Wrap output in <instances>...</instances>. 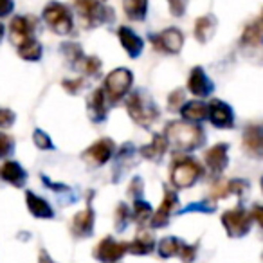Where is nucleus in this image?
Segmentation results:
<instances>
[{"mask_svg": "<svg viewBox=\"0 0 263 263\" xmlns=\"http://www.w3.org/2000/svg\"><path fill=\"white\" fill-rule=\"evenodd\" d=\"M164 139L168 144L180 152H193L202 146L205 136L200 126H195L186 121H173L166 126Z\"/></svg>", "mask_w": 263, "mask_h": 263, "instance_id": "1", "label": "nucleus"}, {"mask_svg": "<svg viewBox=\"0 0 263 263\" xmlns=\"http://www.w3.org/2000/svg\"><path fill=\"white\" fill-rule=\"evenodd\" d=\"M126 110L130 114L132 121L144 128L152 126L159 114L155 103L152 101V98L144 90H137L134 94H130V98L126 101Z\"/></svg>", "mask_w": 263, "mask_h": 263, "instance_id": "2", "label": "nucleus"}, {"mask_svg": "<svg viewBox=\"0 0 263 263\" xmlns=\"http://www.w3.org/2000/svg\"><path fill=\"white\" fill-rule=\"evenodd\" d=\"M132 83H134V74L128 69L121 67V69H116L106 76L105 80V87H103V94H105V99H108L110 103H117L128 94Z\"/></svg>", "mask_w": 263, "mask_h": 263, "instance_id": "3", "label": "nucleus"}, {"mask_svg": "<svg viewBox=\"0 0 263 263\" xmlns=\"http://www.w3.org/2000/svg\"><path fill=\"white\" fill-rule=\"evenodd\" d=\"M175 161L172 164V182L177 187H190L202 175V168L197 161L184 155H175Z\"/></svg>", "mask_w": 263, "mask_h": 263, "instance_id": "4", "label": "nucleus"}, {"mask_svg": "<svg viewBox=\"0 0 263 263\" xmlns=\"http://www.w3.org/2000/svg\"><path fill=\"white\" fill-rule=\"evenodd\" d=\"M44 20L54 33L69 34L72 31V15L60 2H49L44 8Z\"/></svg>", "mask_w": 263, "mask_h": 263, "instance_id": "5", "label": "nucleus"}, {"mask_svg": "<svg viewBox=\"0 0 263 263\" xmlns=\"http://www.w3.org/2000/svg\"><path fill=\"white\" fill-rule=\"evenodd\" d=\"M222 223L231 238H240L249 233L252 223V215L243 208L229 209L222 215Z\"/></svg>", "mask_w": 263, "mask_h": 263, "instance_id": "6", "label": "nucleus"}, {"mask_svg": "<svg viewBox=\"0 0 263 263\" xmlns=\"http://www.w3.org/2000/svg\"><path fill=\"white\" fill-rule=\"evenodd\" d=\"M76 8L88 26H98L114 18L112 9L105 8L99 0H76Z\"/></svg>", "mask_w": 263, "mask_h": 263, "instance_id": "7", "label": "nucleus"}, {"mask_svg": "<svg viewBox=\"0 0 263 263\" xmlns=\"http://www.w3.org/2000/svg\"><path fill=\"white\" fill-rule=\"evenodd\" d=\"M152 44L157 51L166 52V54H177L180 52L184 45V36L179 29L175 27H168V29L161 31L159 34L152 36Z\"/></svg>", "mask_w": 263, "mask_h": 263, "instance_id": "8", "label": "nucleus"}, {"mask_svg": "<svg viewBox=\"0 0 263 263\" xmlns=\"http://www.w3.org/2000/svg\"><path fill=\"white\" fill-rule=\"evenodd\" d=\"M128 251V243L124 241H116L114 238H105L99 241L96 247L94 256L103 263H116L123 258V254Z\"/></svg>", "mask_w": 263, "mask_h": 263, "instance_id": "9", "label": "nucleus"}, {"mask_svg": "<svg viewBox=\"0 0 263 263\" xmlns=\"http://www.w3.org/2000/svg\"><path fill=\"white\" fill-rule=\"evenodd\" d=\"M36 29V20L33 16H15L9 24V34H11V42L18 47L24 42L31 40L33 33Z\"/></svg>", "mask_w": 263, "mask_h": 263, "instance_id": "10", "label": "nucleus"}, {"mask_svg": "<svg viewBox=\"0 0 263 263\" xmlns=\"http://www.w3.org/2000/svg\"><path fill=\"white\" fill-rule=\"evenodd\" d=\"M208 117L216 128H233L234 124V116H233V108H231L227 103L220 101V99H213L208 105Z\"/></svg>", "mask_w": 263, "mask_h": 263, "instance_id": "11", "label": "nucleus"}, {"mask_svg": "<svg viewBox=\"0 0 263 263\" xmlns=\"http://www.w3.org/2000/svg\"><path fill=\"white\" fill-rule=\"evenodd\" d=\"M114 154V143L112 139H99L90 148L83 152V159L94 166H101L112 157Z\"/></svg>", "mask_w": 263, "mask_h": 263, "instance_id": "12", "label": "nucleus"}, {"mask_svg": "<svg viewBox=\"0 0 263 263\" xmlns=\"http://www.w3.org/2000/svg\"><path fill=\"white\" fill-rule=\"evenodd\" d=\"M241 143H243V150L249 155H252L254 159H259L263 154V132L258 124H251V126L245 128L243 137H241Z\"/></svg>", "mask_w": 263, "mask_h": 263, "instance_id": "13", "label": "nucleus"}, {"mask_svg": "<svg viewBox=\"0 0 263 263\" xmlns=\"http://www.w3.org/2000/svg\"><path fill=\"white\" fill-rule=\"evenodd\" d=\"M187 88L193 96L197 98H205L213 92V83L205 72L202 70V67H193L190 72V78H187Z\"/></svg>", "mask_w": 263, "mask_h": 263, "instance_id": "14", "label": "nucleus"}, {"mask_svg": "<svg viewBox=\"0 0 263 263\" xmlns=\"http://www.w3.org/2000/svg\"><path fill=\"white\" fill-rule=\"evenodd\" d=\"M227 150H229V146H227L226 143H220V144L211 146L205 152V155H204L205 164H208V168L211 170L213 173H222L223 170L227 168V162H229Z\"/></svg>", "mask_w": 263, "mask_h": 263, "instance_id": "15", "label": "nucleus"}, {"mask_svg": "<svg viewBox=\"0 0 263 263\" xmlns=\"http://www.w3.org/2000/svg\"><path fill=\"white\" fill-rule=\"evenodd\" d=\"M177 205H179V197H177V193L172 190H166L164 200H162L161 208H159V211L152 216V226L154 227L166 226L170 216H172V213L177 209Z\"/></svg>", "mask_w": 263, "mask_h": 263, "instance_id": "16", "label": "nucleus"}, {"mask_svg": "<svg viewBox=\"0 0 263 263\" xmlns=\"http://www.w3.org/2000/svg\"><path fill=\"white\" fill-rule=\"evenodd\" d=\"M117 36H119V42H121V45H123V49L130 54V58H137V56L143 52L144 42L132 29H128V27H124V26L119 27V29H117Z\"/></svg>", "mask_w": 263, "mask_h": 263, "instance_id": "17", "label": "nucleus"}, {"mask_svg": "<svg viewBox=\"0 0 263 263\" xmlns=\"http://www.w3.org/2000/svg\"><path fill=\"white\" fill-rule=\"evenodd\" d=\"M0 179L13 184L15 187H22L27 180V173L24 172V168L18 164V162L8 161L0 166Z\"/></svg>", "mask_w": 263, "mask_h": 263, "instance_id": "18", "label": "nucleus"}, {"mask_svg": "<svg viewBox=\"0 0 263 263\" xmlns=\"http://www.w3.org/2000/svg\"><path fill=\"white\" fill-rule=\"evenodd\" d=\"M92 227H94V211H92V208L88 205L87 209L80 211L72 218V233L76 234V236L83 238L92 233Z\"/></svg>", "mask_w": 263, "mask_h": 263, "instance_id": "19", "label": "nucleus"}, {"mask_svg": "<svg viewBox=\"0 0 263 263\" xmlns=\"http://www.w3.org/2000/svg\"><path fill=\"white\" fill-rule=\"evenodd\" d=\"M88 116L94 123H101L106 117V105H105V94L103 88L92 92V96L88 98Z\"/></svg>", "mask_w": 263, "mask_h": 263, "instance_id": "20", "label": "nucleus"}, {"mask_svg": "<svg viewBox=\"0 0 263 263\" xmlns=\"http://www.w3.org/2000/svg\"><path fill=\"white\" fill-rule=\"evenodd\" d=\"M26 202H27V208H29L31 215L36 216V218H52V208L44 200L42 197L34 195L33 191H27L26 193Z\"/></svg>", "mask_w": 263, "mask_h": 263, "instance_id": "21", "label": "nucleus"}, {"mask_svg": "<svg viewBox=\"0 0 263 263\" xmlns=\"http://www.w3.org/2000/svg\"><path fill=\"white\" fill-rule=\"evenodd\" d=\"M180 114L186 121L191 123H200L208 117V105L202 101H187L180 106Z\"/></svg>", "mask_w": 263, "mask_h": 263, "instance_id": "22", "label": "nucleus"}, {"mask_svg": "<svg viewBox=\"0 0 263 263\" xmlns=\"http://www.w3.org/2000/svg\"><path fill=\"white\" fill-rule=\"evenodd\" d=\"M123 9L130 20L141 22V20L146 18L148 0H123Z\"/></svg>", "mask_w": 263, "mask_h": 263, "instance_id": "23", "label": "nucleus"}, {"mask_svg": "<svg viewBox=\"0 0 263 263\" xmlns=\"http://www.w3.org/2000/svg\"><path fill=\"white\" fill-rule=\"evenodd\" d=\"M166 150H168V143H166L164 136H154V141L148 146L141 148V154L148 161H159Z\"/></svg>", "mask_w": 263, "mask_h": 263, "instance_id": "24", "label": "nucleus"}, {"mask_svg": "<svg viewBox=\"0 0 263 263\" xmlns=\"http://www.w3.org/2000/svg\"><path fill=\"white\" fill-rule=\"evenodd\" d=\"M154 236L148 231H139L137 238L132 243H128V251L134 252V254H148L154 249Z\"/></svg>", "mask_w": 263, "mask_h": 263, "instance_id": "25", "label": "nucleus"}, {"mask_svg": "<svg viewBox=\"0 0 263 263\" xmlns=\"http://www.w3.org/2000/svg\"><path fill=\"white\" fill-rule=\"evenodd\" d=\"M215 27H216V22L213 16H200V18L195 22V36L200 44H205L209 38L213 36L215 33Z\"/></svg>", "mask_w": 263, "mask_h": 263, "instance_id": "26", "label": "nucleus"}, {"mask_svg": "<svg viewBox=\"0 0 263 263\" xmlns=\"http://www.w3.org/2000/svg\"><path fill=\"white\" fill-rule=\"evenodd\" d=\"M241 44L249 45V47H258L261 44V18H256L254 22L245 27L243 34H241Z\"/></svg>", "mask_w": 263, "mask_h": 263, "instance_id": "27", "label": "nucleus"}, {"mask_svg": "<svg viewBox=\"0 0 263 263\" xmlns=\"http://www.w3.org/2000/svg\"><path fill=\"white\" fill-rule=\"evenodd\" d=\"M18 56L27 62H38L42 58V45L36 38L24 42L22 45H18Z\"/></svg>", "mask_w": 263, "mask_h": 263, "instance_id": "28", "label": "nucleus"}, {"mask_svg": "<svg viewBox=\"0 0 263 263\" xmlns=\"http://www.w3.org/2000/svg\"><path fill=\"white\" fill-rule=\"evenodd\" d=\"M180 247H182V241L173 236H168V238H164V240H161V243H159V254H161L162 258H172V256L179 254Z\"/></svg>", "mask_w": 263, "mask_h": 263, "instance_id": "29", "label": "nucleus"}, {"mask_svg": "<svg viewBox=\"0 0 263 263\" xmlns=\"http://www.w3.org/2000/svg\"><path fill=\"white\" fill-rule=\"evenodd\" d=\"M152 216V208L150 204L143 200H136L134 202V211H132V218L136 220L137 223H144L148 218Z\"/></svg>", "mask_w": 263, "mask_h": 263, "instance_id": "30", "label": "nucleus"}, {"mask_svg": "<svg viewBox=\"0 0 263 263\" xmlns=\"http://www.w3.org/2000/svg\"><path fill=\"white\" fill-rule=\"evenodd\" d=\"M33 141L40 150H52V143H51V137L45 134L44 130H34L33 134Z\"/></svg>", "mask_w": 263, "mask_h": 263, "instance_id": "31", "label": "nucleus"}, {"mask_svg": "<svg viewBox=\"0 0 263 263\" xmlns=\"http://www.w3.org/2000/svg\"><path fill=\"white\" fill-rule=\"evenodd\" d=\"M13 146H15V144H13L11 137L0 132V159L9 157V155L13 154Z\"/></svg>", "mask_w": 263, "mask_h": 263, "instance_id": "32", "label": "nucleus"}, {"mask_svg": "<svg viewBox=\"0 0 263 263\" xmlns=\"http://www.w3.org/2000/svg\"><path fill=\"white\" fill-rule=\"evenodd\" d=\"M15 123V114L9 108H0V128H9Z\"/></svg>", "mask_w": 263, "mask_h": 263, "instance_id": "33", "label": "nucleus"}, {"mask_svg": "<svg viewBox=\"0 0 263 263\" xmlns=\"http://www.w3.org/2000/svg\"><path fill=\"white\" fill-rule=\"evenodd\" d=\"M168 4L173 16H182L186 11V0H168Z\"/></svg>", "mask_w": 263, "mask_h": 263, "instance_id": "34", "label": "nucleus"}, {"mask_svg": "<svg viewBox=\"0 0 263 263\" xmlns=\"http://www.w3.org/2000/svg\"><path fill=\"white\" fill-rule=\"evenodd\" d=\"M99 69H101V62H99V58L90 56V58L85 60V72H87V74L94 76V74H98Z\"/></svg>", "mask_w": 263, "mask_h": 263, "instance_id": "35", "label": "nucleus"}, {"mask_svg": "<svg viewBox=\"0 0 263 263\" xmlns=\"http://www.w3.org/2000/svg\"><path fill=\"white\" fill-rule=\"evenodd\" d=\"M62 85L69 94H78L81 90V87H83V80H80V78L78 80H65Z\"/></svg>", "mask_w": 263, "mask_h": 263, "instance_id": "36", "label": "nucleus"}, {"mask_svg": "<svg viewBox=\"0 0 263 263\" xmlns=\"http://www.w3.org/2000/svg\"><path fill=\"white\" fill-rule=\"evenodd\" d=\"M182 99H184L182 90H175V92H172V96H170V101H168L170 110H177V108H180V106H182Z\"/></svg>", "mask_w": 263, "mask_h": 263, "instance_id": "37", "label": "nucleus"}, {"mask_svg": "<svg viewBox=\"0 0 263 263\" xmlns=\"http://www.w3.org/2000/svg\"><path fill=\"white\" fill-rule=\"evenodd\" d=\"M179 256H180V258H182L186 263H190L191 259H195V247H190V245L182 243V247H180Z\"/></svg>", "mask_w": 263, "mask_h": 263, "instance_id": "38", "label": "nucleus"}, {"mask_svg": "<svg viewBox=\"0 0 263 263\" xmlns=\"http://www.w3.org/2000/svg\"><path fill=\"white\" fill-rule=\"evenodd\" d=\"M15 9V2L13 0H0V16H8Z\"/></svg>", "mask_w": 263, "mask_h": 263, "instance_id": "39", "label": "nucleus"}, {"mask_svg": "<svg viewBox=\"0 0 263 263\" xmlns=\"http://www.w3.org/2000/svg\"><path fill=\"white\" fill-rule=\"evenodd\" d=\"M126 216H128L126 205L121 204L119 208H117V227H119V229H123L124 227V220H126Z\"/></svg>", "mask_w": 263, "mask_h": 263, "instance_id": "40", "label": "nucleus"}, {"mask_svg": "<svg viewBox=\"0 0 263 263\" xmlns=\"http://www.w3.org/2000/svg\"><path fill=\"white\" fill-rule=\"evenodd\" d=\"M251 215L254 216V218L258 220V223H259V226H261V223H263V216H261V208H259V205H256V208H254V211H252Z\"/></svg>", "mask_w": 263, "mask_h": 263, "instance_id": "41", "label": "nucleus"}, {"mask_svg": "<svg viewBox=\"0 0 263 263\" xmlns=\"http://www.w3.org/2000/svg\"><path fill=\"white\" fill-rule=\"evenodd\" d=\"M38 263H54V261H52L51 256H49L47 252L42 251V252H40V259H38Z\"/></svg>", "mask_w": 263, "mask_h": 263, "instance_id": "42", "label": "nucleus"}, {"mask_svg": "<svg viewBox=\"0 0 263 263\" xmlns=\"http://www.w3.org/2000/svg\"><path fill=\"white\" fill-rule=\"evenodd\" d=\"M4 26H2V24H0V42H2V38H4Z\"/></svg>", "mask_w": 263, "mask_h": 263, "instance_id": "43", "label": "nucleus"}]
</instances>
